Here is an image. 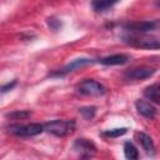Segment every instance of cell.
I'll list each match as a JSON object with an SVG mask.
<instances>
[{
  "label": "cell",
  "mask_w": 160,
  "mask_h": 160,
  "mask_svg": "<svg viewBox=\"0 0 160 160\" xmlns=\"http://www.w3.org/2000/svg\"><path fill=\"white\" fill-rule=\"evenodd\" d=\"M75 128L74 120H52L44 124V130L54 136L62 138L71 132Z\"/></svg>",
  "instance_id": "obj_1"
},
{
  "label": "cell",
  "mask_w": 160,
  "mask_h": 160,
  "mask_svg": "<svg viewBox=\"0 0 160 160\" xmlns=\"http://www.w3.org/2000/svg\"><path fill=\"white\" fill-rule=\"evenodd\" d=\"M76 90L81 95H88V96H102L106 92V88L94 79L82 80L76 86Z\"/></svg>",
  "instance_id": "obj_2"
},
{
  "label": "cell",
  "mask_w": 160,
  "mask_h": 160,
  "mask_svg": "<svg viewBox=\"0 0 160 160\" xmlns=\"http://www.w3.org/2000/svg\"><path fill=\"white\" fill-rule=\"evenodd\" d=\"M8 131L16 136H35L44 131V125L38 122H31L26 125L15 124V125H9Z\"/></svg>",
  "instance_id": "obj_3"
},
{
  "label": "cell",
  "mask_w": 160,
  "mask_h": 160,
  "mask_svg": "<svg viewBox=\"0 0 160 160\" xmlns=\"http://www.w3.org/2000/svg\"><path fill=\"white\" fill-rule=\"evenodd\" d=\"M95 60L94 59H90V58H79V59H75L72 60L71 62H69L68 65H65L62 69L55 71V72H51L50 76H65L66 74L69 72H72L75 71L76 69H81L84 66H88V65H91L94 64Z\"/></svg>",
  "instance_id": "obj_4"
},
{
  "label": "cell",
  "mask_w": 160,
  "mask_h": 160,
  "mask_svg": "<svg viewBox=\"0 0 160 160\" xmlns=\"http://www.w3.org/2000/svg\"><path fill=\"white\" fill-rule=\"evenodd\" d=\"M74 149L79 152L80 160H90L96 151L95 145L88 139H78L74 142Z\"/></svg>",
  "instance_id": "obj_5"
},
{
  "label": "cell",
  "mask_w": 160,
  "mask_h": 160,
  "mask_svg": "<svg viewBox=\"0 0 160 160\" xmlns=\"http://www.w3.org/2000/svg\"><path fill=\"white\" fill-rule=\"evenodd\" d=\"M155 74V69L148 68V66H140V68H134L130 69L125 72V78L130 80H144L149 79Z\"/></svg>",
  "instance_id": "obj_6"
},
{
  "label": "cell",
  "mask_w": 160,
  "mask_h": 160,
  "mask_svg": "<svg viewBox=\"0 0 160 160\" xmlns=\"http://www.w3.org/2000/svg\"><path fill=\"white\" fill-rule=\"evenodd\" d=\"M129 44L142 48V49H160V39H126Z\"/></svg>",
  "instance_id": "obj_7"
},
{
  "label": "cell",
  "mask_w": 160,
  "mask_h": 160,
  "mask_svg": "<svg viewBox=\"0 0 160 160\" xmlns=\"http://www.w3.org/2000/svg\"><path fill=\"white\" fill-rule=\"evenodd\" d=\"M135 106H136L138 112L140 115H142L144 118H146V119H154L155 115H156L155 106H152L150 102H148L145 100H138L135 102Z\"/></svg>",
  "instance_id": "obj_8"
},
{
  "label": "cell",
  "mask_w": 160,
  "mask_h": 160,
  "mask_svg": "<svg viewBox=\"0 0 160 160\" xmlns=\"http://www.w3.org/2000/svg\"><path fill=\"white\" fill-rule=\"evenodd\" d=\"M156 26V22L154 21H138V22H129L125 25L128 30L136 31V32H146L154 30Z\"/></svg>",
  "instance_id": "obj_9"
},
{
  "label": "cell",
  "mask_w": 160,
  "mask_h": 160,
  "mask_svg": "<svg viewBox=\"0 0 160 160\" xmlns=\"http://www.w3.org/2000/svg\"><path fill=\"white\" fill-rule=\"evenodd\" d=\"M128 60H129V56L125 54H114V55L102 58L99 61L102 65H110L111 66V65H122V64L128 62Z\"/></svg>",
  "instance_id": "obj_10"
},
{
  "label": "cell",
  "mask_w": 160,
  "mask_h": 160,
  "mask_svg": "<svg viewBox=\"0 0 160 160\" xmlns=\"http://www.w3.org/2000/svg\"><path fill=\"white\" fill-rule=\"evenodd\" d=\"M138 139H139V142L141 144L142 149L145 150L146 154L149 155H154L155 154V145H154V141L152 139L145 134V132H138Z\"/></svg>",
  "instance_id": "obj_11"
},
{
  "label": "cell",
  "mask_w": 160,
  "mask_h": 160,
  "mask_svg": "<svg viewBox=\"0 0 160 160\" xmlns=\"http://www.w3.org/2000/svg\"><path fill=\"white\" fill-rule=\"evenodd\" d=\"M144 95L148 100L160 105V84H152L144 90Z\"/></svg>",
  "instance_id": "obj_12"
},
{
  "label": "cell",
  "mask_w": 160,
  "mask_h": 160,
  "mask_svg": "<svg viewBox=\"0 0 160 160\" xmlns=\"http://www.w3.org/2000/svg\"><path fill=\"white\" fill-rule=\"evenodd\" d=\"M124 155L128 160H139V151L131 141H126L124 144Z\"/></svg>",
  "instance_id": "obj_13"
},
{
  "label": "cell",
  "mask_w": 160,
  "mask_h": 160,
  "mask_svg": "<svg viewBox=\"0 0 160 160\" xmlns=\"http://www.w3.org/2000/svg\"><path fill=\"white\" fill-rule=\"evenodd\" d=\"M115 4H116L115 1H94L91 5L96 12H105L110 10Z\"/></svg>",
  "instance_id": "obj_14"
},
{
  "label": "cell",
  "mask_w": 160,
  "mask_h": 160,
  "mask_svg": "<svg viewBox=\"0 0 160 160\" xmlns=\"http://www.w3.org/2000/svg\"><path fill=\"white\" fill-rule=\"evenodd\" d=\"M79 112L86 119V120H91L94 119L95 114H96V108L95 106H84L79 109Z\"/></svg>",
  "instance_id": "obj_15"
},
{
  "label": "cell",
  "mask_w": 160,
  "mask_h": 160,
  "mask_svg": "<svg viewBox=\"0 0 160 160\" xmlns=\"http://www.w3.org/2000/svg\"><path fill=\"white\" fill-rule=\"evenodd\" d=\"M30 115H31V112L28 111V110H15V111L8 112L5 116L9 118V119H26Z\"/></svg>",
  "instance_id": "obj_16"
},
{
  "label": "cell",
  "mask_w": 160,
  "mask_h": 160,
  "mask_svg": "<svg viewBox=\"0 0 160 160\" xmlns=\"http://www.w3.org/2000/svg\"><path fill=\"white\" fill-rule=\"evenodd\" d=\"M128 129L126 128H116V129H111V130H106L102 132L104 136L106 138H119L124 134H126Z\"/></svg>",
  "instance_id": "obj_17"
},
{
  "label": "cell",
  "mask_w": 160,
  "mask_h": 160,
  "mask_svg": "<svg viewBox=\"0 0 160 160\" xmlns=\"http://www.w3.org/2000/svg\"><path fill=\"white\" fill-rule=\"evenodd\" d=\"M46 22H48L49 28H50L51 30H54V31H58V30H60V28H61V21H60L58 18H54V16L48 18Z\"/></svg>",
  "instance_id": "obj_18"
},
{
  "label": "cell",
  "mask_w": 160,
  "mask_h": 160,
  "mask_svg": "<svg viewBox=\"0 0 160 160\" xmlns=\"http://www.w3.org/2000/svg\"><path fill=\"white\" fill-rule=\"evenodd\" d=\"M15 85H16V80H12L11 82H8L6 85H2V86H1V91H2V92H6V91L11 90Z\"/></svg>",
  "instance_id": "obj_19"
}]
</instances>
